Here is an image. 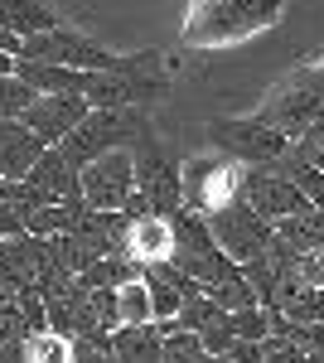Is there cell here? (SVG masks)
<instances>
[{"mask_svg":"<svg viewBox=\"0 0 324 363\" xmlns=\"http://www.w3.org/2000/svg\"><path fill=\"white\" fill-rule=\"evenodd\" d=\"M281 20V0H189L184 15V44L189 49H218L247 39L257 29H271Z\"/></svg>","mask_w":324,"mask_h":363,"instance_id":"obj_1","label":"cell"},{"mask_svg":"<svg viewBox=\"0 0 324 363\" xmlns=\"http://www.w3.org/2000/svg\"><path fill=\"white\" fill-rule=\"evenodd\" d=\"M145 131H150V121H145L140 107H92L68 136L58 140V150L82 169V165H92L97 155L116 150V145H135Z\"/></svg>","mask_w":324,"mask_h":363,"instance_id":"obj_2","label":"cell"},{"mask_svg":"<svg viewBox=\"0 0 324 363\" xmlns=\"http://www.w3.org/2000/svg\"><path fill=\"white\" fill-rule=\"evenodd\" d=\"M262 116L276 121L291 140L305 136V131L324 116V73H320V63L291 68L286 78H276V87L267 92V102H262Z\"/></svg>","mask_w":324,"mask_h":363,"instance_id":"obj_3","label":"cell"},{"mask_svg":"<svg viewBox=\"0 0 324 363\" xmlns=\"http://www.w3.org/2000/svg\"><path fill=\"white\" fill-rule=\"evenodd\" d=\"M208 140L238 165H271V160H281L291 150V136L276 121H267L262 112L233 116V121H208Z\"/></svg>","mask_w":324,"mask_h":363,"instance_id":"obj_4","label":"cell"},{"mask_svg":"<svg viewBox=\"0 0 324 363\" xmlns=\"http://www.w3.org/2000/svg\"><path fill=\"white\" fill-rule=\"evenodd\" d=\"M135 150V189H145L155 213H179L184 208V165L169 155V145L155 140V131L131 145Z\"/></svg>","mask_w":324,"mask_h":363,"instance_id":"obj_5","label":"cell"},{"mask_svg":"<svg viewBox=\"0 0 324 363\" xmlns=\"http://www.w3.org/2000/svg\"><path fill=\"white\" fill-rule=\"evenodd\" d=\"M208 223H213V238L223 242V252L238 257V262L262 257L271 247V238H276V218H267L262 208H252L242 194L233 199V203H223V208H213Z\"/></svg>","mask_w":324,"mask_h":363,"instance_id":"obj_6","label":"cell"},{"mask_svg":"<svg viewBox=\"0 0 324 363\" xmlns=\"http://www.w3.org/2000/svg\"><path fill=\"white\" fill-rule=\"evenodd\" d=\"M174 218V262L179 267H189L194 277L208 281L228 267V252H223V242L213 238V223H208V213H199V208H179V213H169Z\"/></svg>","mask_w":324,"mask_h":363,"instance_id":"obj_7","label":"cell"},{"mask_svg":"<svg viewBox=\"0 0 324 363\" xmlns=\"http://www.w3.org/2000/svg\"><path fill=\"white\" fill-rule=\"evenodd\" d=\"M135 189V150L116 145L107 155H97L92 165H82V199L97 208H121Z\"/></svg>","mask_w":324,"mask_h":363,"instance_id":"obj_8","label":"cell"},{"mask_svg":"<svg viewBox=\"0 0 324 363\" xmlns=\"http://www.w3.org/2000/svg\"><path fill=\"white\" fill-rule=\"evenodd\" d=\"M242 199L252 208H262L267 218H291V213H300V208L315 203L296 179H286L281 169H271V165H252L242 174Z\"/></svg>","mask_w":324,"mask_h":363,"instance_id":"obj_9","label":"cell"},{"mask_svg":"<svg viewBox=\"0 0 324 363\" xmlns=\"http://www.w3.org/2000/svg\"><path fill=\"white\" fill-rule=\"evenodd\" d=\"M20 184H25L29 208H34V203H68V199H82V169L73 165L58 145H49V150L39 155V165L29 169Z\"/></svg>","mask_w":324,"mask_h":363,"instance_id":"obj_10","label":"cell"},{"mask_svg":"<svg viewBox=\"0 0 324 363\" xmlns=\"http://www.w3.org/2000/svg\"><path fill=\"white\" fill-rule=\"evenodd\" d=\"M238 194H242V174L228 160H194L184 169V203L199 213H213L223 203H233Z\"/></svg>","mask_w":324,"mask_h":363,"instance_id":"obj_11","label":"cell"},{"mask_svg":"<svg viewBox=\"0 0 324 363\" xmlns=\"http://www.w3.org/2000/svg\"><path fill=\"white\" fill-rule=\"evenodd\" d=\"M87 112H92L87 92H39V97L29 102L25 121L34 126V136L44 140V145H58Z\"/></svg>","mask_w":324,"mask_h":363,"instance_id":"obj_12","label":"cell"},{"mask_svg":"<svg viewBox=\"0 0 324 363\" xmlns=\"http://www.w3.org/2000/svg\"><path fill=\"white\" fill-rule=\"evenodd\" d=\"M49 145L34 136L25 116H0V179H25Z\"/></svg>","mask_w":324,"mask_h":363,"instance_id":"obj_13","label":"cell"},{"mask_svg":"<svg viewBox=\"0 0 324 363\" xmlns=\"http://www.w3.org/2000/svg\"><path fill=\"white\" fill-rule=\"evenodd\" d=\"M121 252L135 257L140 267L174 257V218H169V213H140V218H131V228H126V247Z\"/></svg>","mask_w":324,"mask_h":363,"instance_id":"obj_14","label":"cell"},{"mask_svg":"<svg viewBox=\"0 0 324 363\" xmlns=\"http://www.w3.org/2000/svg\"><path fill=\"white\" fill-rule=\"evenodd\" d=\"M179 320H184V325H194V330L203 335V344H208V359H223V354H228V344H233V310L223 306V301H213V296L203 291V296L184 301Z\"/></svg>","mask_w":324,"mask_h":363,"instance_id":"obj_15","label":"cell"},{"mask_svg":"<svg viewBox=\"0 0 324 363\" xmlns=\"http://www.w3.org/2000/svg\"><path fill=\"white\" fill-rule=\"evenodd\" d=\"M111 349L121 363H164V335L155 320H126L111 330Z\"/></svg>","mask_w":324,"mask_h":363,"instance_id":"obj_16","label":"cell"},{"mask_svg":"<svg viewBox=\"0 0 324 363\" xmlns=\"http://www.w3.org/2000/svg\"><path fill=\"white\" fill-rule=\"evenodd\" d=\"M15 73L25 78L34 92H82V68L54 63V58H15Z\"/></svg>","mask_w":324,"mask_h":363,"instance_id":"obj_17","label":"cell"},{"mask_svg":"<svg viewBox=\"0 0 324 363\" xmlns=\"http://www.w3.org/2000/svg\"><path fill=\"white\" fill-rule=\"evenodd\" d=\"M203 291H208L213 301H223L228 310H242V306H257V301H262L257 286H252V277H247V267L238 262V257H228V267H223Z\"/></svg>","mask_w":324,"mask_h":363,"instance_id":"obj_18","label":"cell"},{"mask_svg":"<svg viewBox=\"0 0 324 363\" xmlns=\"http://www.w3.org/2000/svg\"><path fill=\"white\" fill-rule=\"evenodd\" d=\"M164 335V363H189V359H208V344H203V335L194 330V325H184L179 315H164V320H155Z\"/></svg>","mask_w":324,"mask_h":363,"instance_id":"obj_19","label":"cell"},{"mask_svg":"<svg viewBox=\"0 0 324 363\" xmlns=\"http://www.w3.org/2000/svg\"><path fill=\"white\" fill-rule=\"evenodd\" d=\"M0 25L15 29V34H39V29H54L63 20L44 0H0Z\"/></svg>","mask_w":324,"mask_h":363,"instance_id":"obj_20","label":"cell"},{"mask_svg":"<svg viewBox=\"0 0 324 363\" xmlns=\"http://www.w3.org/2000/svg\"><path fill=\"white\" fill-rule=\"evenodd\" d=\"M87 213V199H68V203H34L29 208V233L54 238V233H73Z\"/></svg>","mask_w":324,"mask_h":363,"instance_id":"obj_21","label":"cell"},{"mask_svg":"<svg viewBox=\"0 0 324 363\" xmlns=\"http://www.w3.org/2000/svg\"><path fill=\"white\" fill-rule=\"evenodd\" d=\"M276 233L291 238L300 252L324 247V203H310V208H300V213H291V218H276Z\"/></svg>","mask_w":324,"mask_h":363,"instance_id":"obj_22","label":"cell"},{"mask_svg":"<svg viewBox=\"0 0 324 363\" xmlns=\"http://www.w3.org/2000/svg\"><path fill=\"white\" fill-rule=\"evenodd\" d=\"M116 315L126 320H155V301H150V281L145 277H126L116 286Z\"/></svg>","mask_w":324,"mask_h":363,"instance_id":"obj_23","label":"cell"},{"mask_svg":"<svg viewBox=\"0 0 324 363\" xmlns=\"http://www.w3.org/2000/svg\"><path fill=\"white\" fill-rule=\"evenodd\" d=\"M25 359H34V363H63V359H73V339L58 335L54 325H44V330L25 335Z\"/></svg>","mask_w":324,"mask_h":363,"instance_id":"obj_24","label":"cell"},{"mask_svg":"<svg viewBox=\"0 0 324 363\" xmlns=\"http://www.w3.org/2000/svg\"><path fill=\"white\" fill-rule=\"evenodd\" d=\"M34 97H39V92H34L20 73H0V116H25Z\"/></svg>","mask_w":324,"mask_h":363,"instance_id":"obj_25","label":"cell"},{"mask_svg":"<svg viewBox=\"0 0 324 363\" xmlns=\"http://www.w3.org/2000/svg\"><path fill=\"white\" fill-rule=\"evenodd\" d=\"M233 335L238 339H267L271 335V306H242V310H233Z\"/></svg>","mask_w":324,"mask_h":363,"instance_id":"obj_26","label":"cell"},{"mask_svg":"<svg viewBox=\"0 0 324 363\" xmlns=\"http://www.w3.org/2000/svg\"><path fill=\"white\" fill-rule=\"evenodd\" d=\"M145 277V272H140ZM150 281V301H155V320H164V315H179L184 310V291L179 286H169V281H160V277H145Z\"/></svg>","mask_w":324,"mask_h":363,"instance_id":"obj_27","label":"cell"},{"mask_svg":"<svg viewBox=\"0 0 324 363\" xmlns=\"http://www.w3.org/2000/svg\"><path fill=\"white\" fill-rule=\"evenodd\" d=\"M262 359H271V363H296V359H305V349H300L291 335L271 330V335L262 339Z\"/></svg>","mask_w":324,"mask_h":363,"instance_id":"obj_28","label":"cell"},{"mask_svg":"<svg viewBox=\"0 0 324 363\" xmlns=\"http://www.w3.org/2000/svg\"><path fill=\"white\" fill-rule=\"evenodd\" d=\"M291 150H296V155H305L310 165H320V169H324V121H315L305 136L291 140Z\"/></svg>","mask_w":324,"mask_h":363,"instance_id":"obj_29","label":"cell"},{"mask_svg":"<svg viewBox=\"0 0 324 363\" xmlns=\"http://www.w3.org/2000/svg\"><path fill=\"white\" fill-rule=\"evenodd\" d=\"M223 359H233V363H257L262 359V339H238L233 335V344H228V354Z\"/></svg>","mask_w":324,"mask_h":363,"instance_id":"obj_30","label":"cell"},{"mask_svg":"<svg viewBox=\"0 0 324 363\" xmlns=\"http://www.w3.org/2000/svg\"><path fill=\"white\" fill-rule=\"evenodd\" d=\"M300 277L310 281V286H324V247H310L300 257Z\"/></svg>","mask_w":324,"mask_h":363,"instance_id":"obj_31","label":"cell"},{"mask_svg":"<svg viewBox=\"0 0 324 363\" xmlns=\"http://www.w3.org/2000/svg\"><path fill=\"white\" fill-rule=\"evenodd\" d=\"M0 73H15V54L10 49H0Z\"/></svg>","mask_w":324,"mask_h":363,"instance_id":"obj_32","label":"cell"},{"mask_svg":"<svg viewBox=\"0 0 324 363\" xmlns=\"http://www.w3.org/2000/svg\"><path fill=\"white\" fill-rule=\"evenodd\" d=\"M320 203H324V199H320Z\"/></svg>","mask_w":324,"mask_h":363,"instance_id":"obj_33","label":"cell"}]
</instances>
